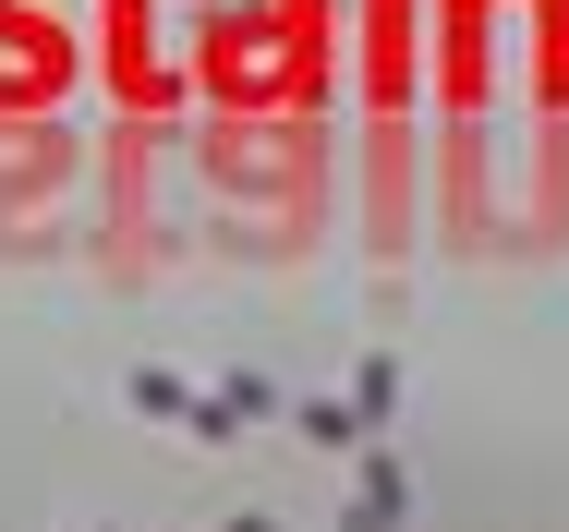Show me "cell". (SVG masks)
<instances>
[{"label": "cell", "mask_w": 569, "mask_h": 532, "mask_svg": "<svg viewBox=\"0 0 569 532\" xmlns=\"http://www.w3.org/2000/svg\"><path fill=\"white\" fill-rule=\"evenodd\" d=\"M400 509H412V484H400V460L376 448V460H363V509H351V532H388Z\"/></svg>", "instance_id": "cell-1"}, {"label": "cell", "mask_w": 569, "mask_h": 532, "mask_svg": "<svg viewBox=\"0 0 569 532\" xmlns=\"http://www.w3.org/2000/svg\"><path fill=\"white\" fill-rule=\"evenodd\" d=\"M388 400H400V363H363V388H351V424H388Z\"/></svg>", "instance_id": "cell-2"}]
</instances>
